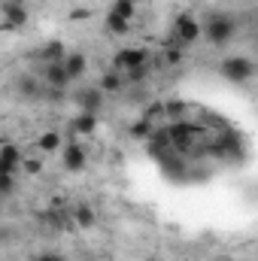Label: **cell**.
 <instances>
[{
  "label": "cell",
  "instance_id": "6da1fadb",
  "mask_svg": "<svg viewBox=\"0 0 258 261\" xmlns=\"http://www.w3.org/2000/svg\"><path fill=\"white\" fill-rule=\"evenodd\" d=\"M237 34H240V21H237L231 12H213V15L200 24V37H203L210 46H216V49L231 46V43L237 40Z\"/></svg>",
  "mask_w": 258,
  "mask_h": 261
},
{
  "label": "cell",
  "instance_id": "7a4b0ae2",
  "mask_svg": "<svg viewBox=\"0 0 258 261\" xmlns=\"http://www.w3.org/2000/svg\"><path fill=\"white\" fill-rule=\"evenodd\" d=\"M164 130H167L170 146H173L179 155H186L194 143L200 140V134H203V128H200V125H194V122H189V119H183V122H167Z\"/></svg>",
  "mask_w": 258,
  "mask_h": 261
},
{
  "label": "cell",
  "instance_id": "3957f363",
  "mask_svg": "<svg viewBox=\"0 0 258 261\" xmlns=\"http://www.w3.org/2000/svg\"><path fill=\"white\" fill-rule=\"evenodd\" d=\"M219 73H222L228 82H234V85H246V82L255 76V61L246 58V55H228V58H222Z\"/></svg>",
  "mask_w": 258,
  "mask_h": 261
},
{
  "label": "cell",
  "instance_id": "277c9868",
  "mask_svg": "<svg viewBox=\"0 0 258 261\" xmlns=\"http://www.w3.org/2000/svg\"><path fill=\"white\" fill-rule=\"evenodd\" d=\"M170 34H173V46H179V49L194 46V43L200 40V21L194 18L192 12H179V15L173 18Z\"/></svg>",
  "mask_w": 258,
  "mask_h": 261
},
{
  "label": "cell",
  "instance_id": "5b68a950",
  "mask_svg": "<svg viewBox=\"0 0 258 261\" xmlns=\"http://www.w3.org/2000/svg\"><path fill=\"white\" fill-rule=\"evenodd\" d=\"M61 167L67 173H82L88 167V152L79 140H70V143L61 146Z\"/></svg>",
  "mask_w": 258,
  "mask_h": 261
},
{
  "label": "cell",
  "instance_id": "8992f818",
  "mask_svg": "<svg viewBox=\"0 0 258 261\" xmlns=\"http://www.w3.org/2000/svg\"><path fill=\"white\" fill-rule=\"evenodd\" d=\"M140 64H149V49H143V46H128V49H119L113 55V70L116 73H125V70Z\"/></svg>",
  "mask_w": 258,
  "mask_h": 261
},
{
  "label": "cell",
  "instance_id": "52a82bcc",
  "mask_svg": "<svg viewBox=\"0 0 258 261\" xmlns=\"http://www.w3.org/2000/svg\"><path fill=\"white\" fill-rule=\"evenodd\" d=\"M0 15H3V21H6L12 31H21V28L28 24V18H31V9H28L24 0H3V3H0Z\"/></svg>",
  "mask_w": 258,
  "mask_h": 261
},
{
  "label": "cell",
  "instance_id": "ba28073f",
  "mask_svg": "<svg viewBox=\"0 0 258 261\" xmlns=\"http://www.w3.org/2000/svg\"><path fill=\"white\" fill-rule=\"evenodd\" d=\"M21 161H24L21 146H15V143H0V173H18V170H21Z\"/></svg>",
  "mask_w": 258,
  "mask_h": 261
},
{
  "label": "cell",
  "instance_id": "9c48e42d",
  "mask_svg": "<svg viewBox=\"0 0 258 261\" xmlns=\"http://www.w3.org/2000/svg\"><path fill=\"white\" fill-rule=\"evenodd\" d=\"M76 103H79V113H100V107H104V91L97 88V85H85L79 94H76Z\"/></svg>",
  "mask_w": 258,
  "mask_h": 261
},
{
  "label": "cell",
  "instance_id": "30bf717a",
  "mask_svg": "<svg viewBox=\"0 0 258 261\" xmlns=\"http://www.w3.org/2000/svg\"><path fill=\"white\" fill-rule=\"evenodd\" d=\"M43 85H46V88H55V91H64L67 85H70V76H67V70H64L61 61L43 64Z\"/></svg>",
  "mask_w": 258,
  "mask_h": 261
},
{
  "label": "cell",
  "instance_id": "8fae6325",
  "mask_svg": "<svg viewBox=\"0 0 258 261\" xmlns=\"http://www.w3.org/2000/svg\"><path fill=\"white\" fill-rule=\"evenodd\" d=\"M67 130H70V137H91L97 130V116L94 113H76L70 119Z\"/></svg>",
  "mask_w": 258,
  "mask_h": 261
},
{
  "label": "cell",
  "instance_id": "7c38bea8",
  "mask_svg": "<svg viewBox=\"0 0 258 261\" xmlns=\"http://www.w3.org/2000/svg\"><path fill=\"white\" fill-rule=\"evenodd\" d=\"M73 225L79 228V231H91L94 225H97V213H94V206L91 203H76L73 206Z\"/></svg>",
  "mask_w": 258,
  "mask_h": 261
},
{
  "label": "cell",
  "instance_id": "4fadbf2b",
  "mask_svg": "<svg viewBox=\"0 0 258 261\" xmlns=\"http://www.w3.org/2000/svg\"><path fill=\"white\" fill-rule=\"evenodd\" d=\"M61 64H64L67 76H70V82H76V79H82V76L88 73V58H85L82 52H67Z\"/></svg>",
  "mask_w": 258,
  "mask_h": 261
},
{
  "label": "cell",
  "instance_id": "5bb4252c",
  "mask_svg": "<svg viewBox=\"0 0 258 261\" xmlns=\"http://www.w3.org/2000/svg\"><path fill=\"white\" fill-rule=\"evenodd\" d=\"M61 146H64V137H61V130H55V128L43 130V134L37 137L40 155H55V152H61Z\"/></svg>",
  "mask_w": 258,
  "mask_h": 261
},
{
  "label": "cell",
  "instance_id": "9a60e30c",
  "mask_svg": "<svg viewBox=\"0 0 258 261\" xmlns=\"http://www.w3.org/2000/svg\"><path fill=\"white\" fill-rule=\"evenodd\" d=\"M15 91H18L21 97H43V82H40V76L24 73V76L15 79Z\"/></svg>",
  "mask_w": 258,
  "mask_h": 261
},
{
  "label": "cell",
  "instance_id": "2e32d148",
  "mask_svg": "<svg viewBox=\"0 0 258 261\" xmlns=\"http://www.w3.org/2000/svg\"><path fill=\"white\" fill-rule=\"evenodd\" d=\"M40 61L43 64H55V61H64V55H67V46L61 43V40H49V43H43L40 46Z\"/></svg>",
  "mask_w": 258,
  "mask_h": 261
},
{
  "label": "cell",
  "instance_id": "e0dca14e",
  "mask_svg": "<svg viewBox=\"0 0 258 261\" xmlns=\"http://www.w3.org/2000/svg\"><path fill=\"white\" fill-rule=\"evenodd\" d=\"M97 88H100L104 94H119V91L125 88V76L116 73V70H107V73L97 79Z\"/></svg>",
  "mask_w": 258,
  "mask_h": 261
},
{
  "label": "cell",
  "instance_id": "ac0fdd59",
  "mask_svg": "<svg viewBox=\"0 0 258 261\" xmlns=\"http://www.w3.org/2000/svg\"><path fill=\"white\" fill-rule=\"evenodd\" d=\"M164 116H167V122H183V119H189V103L183 97H170V100H164Z\"/></svg>",
  "mask_w": 258,
  "mask_h": 261
},
{
  "label": "cell",
  "instance_id": "d6986e66",
  "mask_svg": "<svg viewBox=\"0 0 258 261\" xmlns=\"http://www.w3.org/2000/svg\"><path fill=\"white\" fill-rule=\"evenodd\" d=\"M143 122H149L152 128H161V125H167V116H164V100H152L146 110H143V116H140Z\"/></svg>",
  "mask_w": 258,
  "mask_h": 261
},
{
  "label": "cell",
  "instance_id": "ffe728a7",
  "mask_svg": "<svg viewBox=\"0 0 258 261\" xmlns=\"http://www.w3.org/2000/svg\"><path fill=\"white\" fill-rule=\"evenodd\" d=\"M137 6H140V0H113L107 12H113V15L125 18V21H134L137 18Z\"/></svg>",
  "mask_w": 258,
  "mask_h": 261
},
{
  "label": "cell",
  "instance_id": "44dd1931",
  "mask_svg": "<svg viewBox=\"0 0 258 261\" xmlns=\"http://www.w3.org/2000/svg\"><path fill=\"white\" fill-rule=\"evenodd\" d=\"M107 34L110 37H128L131 28H134V21H125V18H119V15H113V12H107Z\"/></svg>",
  "mask_w": 258,
  "mask_h": 261
},
{
  "label": "cell",
  "instance_id": "7402d4cb",
  "mask_svg": "<svg viewBox=\"0 0 258 261\" xmlns=\"http://www.w3.org/2000/svg\"><path fill=\"white\" fill-rule=\"evenodd\" d=\"M158 64H164V67H179V64H183V49H179V46H170V49H164V52L158 55Z\"/></svg>",
  "mask_w": 258,
  "mask_h": 261
},
{
  "label": "cell",
  "instance_id": "603a6c76",
  "mask_svg": "<svg viewBox=\"0 0 258 261\" xmlns=\"http://www.w3.org/2000/svg\"><path fill=\"white\" fill-rule=\"evenodd\" d=\"M152 125H149V122H143V119H137V122H134V125H131V140H137V143H146V140H149V137H152Z\"/></svg>",
  "mask_w": 258,
  "mask_h": 261
},
{
  "label": "cell",
  "instance_id": "cb8c5ba5",
  "mask_svg": "<svg viewBox=\"0 0 258 261\" xmlns=\"http://www.w3.org/2000/svg\"><path fill=\"white\" fill-rule=\"evenodd\" d=\"M43 167H46V164H43V155H31V158L24 155V161H21V170H24L28 176H40Z\"/></svg>",
  "mask_w": 258,
  "mask_h": 261
},
{
  "label": "cell",
  "instance_id": "d4e9b609",
  "mask_svg": "<svg viewBox=\"0 0 258 261\" xmlns=\"http://www.w3.org/2000/svg\"><path fill=\"white\" fill-rule=\"evenodd\" d=\"M15 189H18L15 173H0V195L9 197V195H15Z\"/></svg>",
  "mask_w": 258,
  "mask_h": 261
},
{
  "label": "cell",
  "instance_id": "484cf974",
  "mask_svg": "<svg viewBox=\"0 0 258 261\" xmlns=\"http://www.w3.org/2000/svg\"><path fill=\"white\" fill-rule=\"evenodd\" d=\"M146 76H149V64H140V67L125 70V82H143Z\"/></svg>",
  "mask_w": 258,
  "mask_h": 261
},
{
  "label": "cell",
  "instance_id": "4316f807",
  "mask_svg": "<svg viewBox=\"0 0 258 261\" xmlns=\"http://www.w3.org/2000/svg\"><path fill=\"white\" fill-rule=\"evenodd\" d=\"M28 261H67L61 252H40V255H34V258H28Z\"/></svg>",
  "mask_w": 258,
  "mask_h": 261
},
{
  "label": "cell",
  "instance_id": "83f0119b",
  "mask_svg": "<svg viewBox=\"0 0 258 261\" xmlns=\"http://www.w3.org/2000/svg\"><path fill=\"white\" fill-rule=\"evenodd\" d=\"M70 18H73V21H85V18H91V9H85V6H76V9L70 12Z\"/></svg>",
  "mask_w": 258,
  "mask_h": 261
},
{
  "label": "cell",
  "instance_id": "f1b7e54d",
  "mask_svg": "<svg viewBox=\"0 0 258 261\" xmlns=\"http://www.w3.org/2000/svg\"><path fill=\"white\" fill-rule=\"evenodd\" d=\"M0 203H3V195H0Z\"/></svg>",
  "mask_w": 258,
  "mask_h": 261
}]
</instances>
